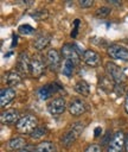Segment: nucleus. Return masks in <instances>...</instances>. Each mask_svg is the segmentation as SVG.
<instances>
[{"label": "nucleus", "mask_w": 128, "mask_h": 152, "mask_svg": "<svg viewBox=\"0 0 128 152\" xmlns=\"http://www.w3.org/2000/svg\"><path fill=\"white\" fill-rule=\"evenodd\" d=\"M87 110V103L81 99H73L69 104V112L73 116H79Z\"/></svg>", "instance_id": "obj_10"}, {"label": "nucleus", "mask_w": 128, "mask_h": 152, "mask_svg": "<svg viewBox=\"0 0 128 152\" xmlns=\"http://www.w3.org/2000/svg\"><path fill=\"white\" fill-rule=\"evenodd\" d=\"M75 63L72 61H69V59H64V64H63V68H62V72L64 76L66 77H71L73 71H75Z\"/></svg>", "instance_id": "obj_22"}, {"label": "nucleus", "mask_w": 128, "mask_h": 152, "mask_svg": "<svg viewBox=\"0 0 128 152\" xmlns=\"http://www.w3.org/2000/svg\"><path fill=\"white\" fill-rule=\"evenodd\" d=\"M50 40H51V34H49V33H40L34 39L33 45H34V48L37 50H43V49H45L49 45Z\"/></svg>", "instance_id": "obj_16"}, {"label": "nucleus", "mask_w": 128, "mask_h": 152, "mask_svg": "<svg viewBox=\"0 0 128 152\" xmlns=\"http://www.w3.org/2000/svg\"><path fill=\"white\" fill-rule=\"evenodd\" d=\"M110 12H111V8H110V7L102 6V7H100V8L96 11V15H97V17L103 18V17H107V15H108Z\"/></svg>", "instance_id": "obj_26"}, {"label": "nucleus", "mask_w": 128, "mask_h": 152, "mask_svg": "<svg viewBox=\"0 0 128 152\" xmlns=\"http://www.w3.org/2000/svg\"><path fill=\"white\" fill-rule=\"evenodd\" d=\"M83 61L85 64H88L89 66H92V68H96L101 64V57L100 55L94 51V50H85L84 53H83Z\"/></svg>", "instance_id": "obj_13"}, {"label": "nucleus", "mask_w": 128, "mask_h": 152, "mask_svg": "<svg viewBox=\"0 0 128 152\" xmlns=\"http://www.w3.org/2000/svg\"><path fill=\"white\" fill-rule=\"evenodd\" d=\"M26 140L21 137H15L11 140H8L7 142V147L12 151H19V150H23L25 146H26Z\"/></svg>", "instance_id": "obj_18"}, {"label": "nucleus", "mask_w": 128, "mask_h": 152, "mask_svg": "<svg viewBox=\"0 0 128 152\" xmlns=\"http://www.w3.org/2000/svg\"><path fill=\"white\" fill-rule=\"evenodd\" d=\"M37 124H38L37 118L34 115H32V114H27V115H25V116L19 119V121L15 125V127L21 133L31 134L37 128Z\"/></svg>", "instance_id": "obj_2"}, {"label": "nucleus", "mask_w": 128, "mask_h": 152, "mask_svg": "<svg viewBox=\"0 0 128 152\" xmlns=\"http://www.w3.org/2000/svg\"><path fill=\"white\" fill-rule=\"evenodd\" d=\"M107 2L109 4V5H114V6H121L122 5V1H120V0H107Z\"/></svg>", "instance_id": "obj_30"}, {"label": "nucleus", "mask_w": 128, "mask_h": 152, "mask_svg": "<svg viewBox=\"0 0 128 152\" xmlns=\"http://www.w3.org/2000/svg\"><path fill=\"white\" fill-rule=\"evenodd\" d=\"M83 129H84V125H83L82 122H76L75 125H72V126L63 134V137L60 138L62 145L65 146V147L71 146V145L78 139V137L81 135V133L83 132Z\"/></svg>", "instance_id": "obj_1"}, {"label": "nucleus", "mask_w": 128, "mask_h": 152, "mask_svg": "<svg viewBox=\"0 0 128 152\" xmlns=\"http://www.w3.org/2000/svg\"><path fill=\"white\" fill-rule=\"evenodd\" d=\"M45 61H46L47 66L53 71H56L60 65V56H59L58 51L55 49H51L47 51V53L45 56Z\"/></svg>", "instance_id": "obj_8"}, {"label": "nucleus", "mask_w": 128, "mask_h": 152, "mask_svg": "<svg viewBox=\"0 0 128 152\" xmlns=\"http://www.w3.org/2000/svg\"><path fill=\"white\" fill-rule=\"evenodd\" d=\"M30 66H31V61L28 58V55L26 52H20L18 56L17 61V68L23 75H27L30 72Z\"/></svg>", "instance_id": "obj_14"}, {"label": "nucleus", "mask_w": 128, "mask_h": 152, "mask_svg": "<svg viewBox=\"0 0 128 152\" xmlns=\"http://www.w3.org/2000/svg\"><path fill=\"white\" fill-rule=\"evenodd\" d=\"M14 97H15V90L14 89H12V88H4V89H1V93H0L1 107H5L6 104H8Z\"/></svg>", "instance_id": "obj_15"}, {"label": "nucleus", "mask_w": 128, "mask_h": 152, "mask_svg": "<svg viewBox=\"0 0 128 152\" xmlns=\"http://www.w3.org/2000/svg\"><path fill=\"white\" fill-rule=\"evenodd\" d=\"M14 44H17V36H13V42H12V46H14Z\"/></svg>", "instance_id": "obj_35"}, {"label": "nucleus", "mask_w": 128, "mask_h": 152, "mask_svg": "<svg viewBox=\"0 0 128 152\" xmlns=\"http://www.w3.org/2000/svg\"><path fill=\"white\" fill-rule=\"evenodd\" d=\"M34 152H56V146L53 142L45 140V141L39 142L34 147Z\"/></svg>", "instance_id": "obj_19"}, {"label": "nucleus", "mask_w": 128, "mask_h": 152, "mask_svg": "<svg viewBox=\"0 0 128 152\" xmlns=\"http://www.w3.org/2000/svg\"><path fill=\"white\" fill-rule=\"evenodd\" d=\"M60 53L64 57V59L72 61L75 64H77L78 61H79V53L76 50L75 45H72V44H69V43L64 44L62 46V49H60Z\"/></svg>", "instance_id": "obj_6"}, {"label": "nucleus", "mask_w": 128, "mask_h": 152, "mask_svg": "<svg viewBox=\"0 0 128 152\" xmlns=\"http://www.w3.org/2000/svg\"><path fill=\"white\" fill-rule=\"evenodd\" d=\"M60 89V87L57 83H50V84H45L41 88H39L38 90V97L40 100H47L50 99L55 93H57Z\"/></svg>", "instance_id": "obj_9"}, {"label": "nucleus", "mask_w": 128, "mask_h": 152, "mask_svg": "<svg viewBox=\"0 0 128 152\" xmlns=\"http://www.w3.org/2000/svg\"><path fill=\"white\" fill-rule=\"evenodd\" d=\"M78 26H79V19H75V21H73V28H72V31H71V37H72V38H76V37H77Z\"/></svg>", "instance_id": "obj_29"}, {"label": "nucleus", "mask_w": 128, "mask_h": 152, "mask_svg": "<svg viewBox=\"0 0 128 152\" xmlns=\"http://www.w3.org/2000/svg\"><path fill=\"white\" fill-rule=\"evenodd\" d=\"M31 17L34 20H44L49 17V12L45 8H39V10H36L33 13H31Z\"/></svg>", "instance_id": "obj_23"}, {"label": "nucleus", "mask_w": 128, "mask_h": 152, "mask_svg": "<svg viewBox=\"0 0 128 152\" xmlns=\"http://www.w3.org/2000/svg\"><path fill=\"white\" fill-rule=\"evenodd\" d=\"M17 152H32V151H30L28 148H26V147H25V148H23V150H19V151H17Z\"/></svg>", "instance_id": "obj_34"}, {"label": "nucleus", "mask_w": 128, "mask_h": 152, "mask_svg": "<svg viewBox=\"0 0 128 152\" xmlns=\"http://www.w3.org/2000/svg\"><path fill=\"white\" fill-rule=\"evenodd\" d=\"M100 87L105 91H111L113 89L116 88V84L108 75H105V76L100 78Z\"/></svg>", "instance_id": "obj_20"}, {"label": "nucleus", "mask_w": 128, "mask_h": 152, "mask_svg": "<svg viewBox=\"0 0 128 152\" xmlns=\"http://www.w3.org/2000/svg\"><path fill=\"white\" fill-rule=\"evenodd\" d=\"M18 32L20 34H23V36H30V34H32L34 32V28L28 24H23V25H20L18 27Z\"/></svg>", "instance_id": "obj_24"}, {"label": "nucleus", "mask_w": 128, "mask_h": 152, "mask_svg": "<svg viewBox=\"0 0 128 152\" xmlns=\"http://www.w3.org/2000/svg\"><path fill=\"white\" fill-rule=\"evenodd\" d=\"M78 5L83 8H90L92 5H94V1L92 0H79L78 1Z\"/></svg>", "instance_id": "obj_28"}, {"label": "nucleus", "mask_w": 128, "mask_h": 152, "mask_svg": "<svg viewBox=\"0 0 128 152\" xmlns=\"http://www.w3.org/2000/svg\"><path fill=\"white\" fill-rule=\"evenodd\" d=\"M5 81L8 86L13 87V86H18L21 83V75L15 71V70H11V71H7L6 75H5Z\"/></svg>", "instance_id": "obj_17"}, {"label": "nucleus", "mask_w": 128, "mask_h": 152, "mask_svg": "<svg viewBox=\"0 0 128 152\" xmlns=\"http://www.w3.org/2000/svg\"><path fill=\"white\" fill-rule=\"evenodd\" d=\"M100 131H102L100 127H96V128H95V137H98V135H100Z\"/></svg>", "instance_id": "obj_32"}, {"label": "nucleus", "mask_w": 128, "mask_h": 152, "mask_svg": "<svg viewBox=\"0 0 128 152\" xmlns=\"http://www.w3.org/2000/svg\"><path fill=\"white\" fill-rule=\"evenodd\" d=\"M124 147H126V152H128V134L126 137V145H124Z\"/></svg>", "instance_id": "obj_33"}, {"label": "nucleus", "mask_w": 128, "mask_h": 152, "mask_svg": "<svg viewBox=\"0 0 128 152\" xmlns=\"http://www.w3.org/2000/svg\"><path fill=\"white\" fill-rule=\"evenodd\" d=\"M105 71H107V75L115 82L116 86H121L126 81V75L123 70L113 62H108L105 64Z\"/></svg>", "instance_id": "obj_3"}, {"label": "nucleus", "mask_w": 128, "mask_h": 152, "mask_svg": "<svg viewBox=\"0 0 128 152\" xmlns=\"http://www.w3.org/2000/svg\"><path fill=\"white\" fill-rule=\"evenodd\" d=\"M124 145H126L124 133L122 131H117L113 134V137L108 144L107 152H122Z\"/></svg>", "instance_id": "obj_4"}, {"label": "nucleus", "mask_w": 128, "mask_h": 152, "mask_svg": "<svg viewBox=\"0 0 128 152\" xmlns=\"http://www.w3.org/2000/svg\"><path fill=\"white\" fill-rule=\"evenodd\" d=\"M45 70V64L43 59L39 56H33L31 59V66H30V74L33 77H39Z\"/></svg>", "instance_id": "obj_11"}, {"label": "nucleus", "mask_w": 128, "mask_h": 152, "mask_svg": "<svg viewBox=\"0 0 128 152\" xmlns=\"http://www.w3.org/2000/svg\"><path fill=\"white\" fill-rule=\"evenodd\" d=\"M75 90L83 96H88L90 94V86L84 80H81L75 84Z\"/></svg>", "instance_id": "obj_21"}, {"label": "nucleus", "mask_w": 128, "mask_h": 152, "mask_svg": "<svg viewBox=\"0 0 128 152\" xmlns=\"http://www.w3.org/2000/svg\"><path fill=\"white\" fill-rule=\"evenodd\" d=\"M66 107L65 100L63 97H57L53 101H51L47 106V110L51 115H60L62 113H64Z\"/></svg>", "instance_id": "obj_7"}, {"label": "nucleus", "mask_w": 128, "mask_h": 152, "mask_svg": "<svg viewBox=\"0 0 128 152\" xmlns=\"http://www.w3.org/2000/svg\"><path fill=\"white\" fill-rule=\"evenodd\" d=\"M109 57L114 58V59H121L124 62H128V49H126L122 45H110L107 50Z\"/></svg>", "instance_id": "obj_5"}, {"label": "nucleus", "mask_w": 128, "mask_h": 152, "mask_svg": "<svg viewBox=\"0 0 128 152\" xmlns=\"http://www.w3.org/2000/svg\"><path fill=\"white\" fill-rule=\"evenodd\" d=\"M19 112L17 109H13V108H9V109H6L1 113V116H0V120L2 124H6V125H12V124H15L19 121Z\"/></svg>", "instance_id": "obj_12"}, {"label": "nucleus", "mask_w": 128, "mask_h": 152, "mask_svg": "<svg viewBox=\"0 0 128 152\" xmlns=\"http://www.w3.org/2000/svg\"><path fill=\"white\" fill-rule=\"evenodd\" d=\"M84 152H101V146L98 144H90L84 150Z\"/></svg>", "instance_id": "obj_27"}, {"label": "nucleus", "mask_w": 128, "mask_h": 152, "mask_svg": "<svg viewBox=\"0 0 128 152\" xmlns=\"http://www.w3.org/2000/svg\"><path fill=\"white\" fill-rule=\"evenodd\" d=\"M124 109H126V113L128 114V90L126 93V99H124Z\"/></svg>", "instance_id": "obj_31"}, {"label": "nucleus", "mask_w": 128, "mask_h": 152, "mask_svg": "<svg viewBox=\"0 0 128 152\" xmlns=\"http://www.w3.org/2000/svg\"><path fill=\"white\" fill-rule=\"evenodd\" d=\"M45 134H47V129H46L45 127H37V128L30 134V137H31L32 139H39V138L44 137Z\"/></svg>", "instance_id": "obj_25"}]
</instances>
